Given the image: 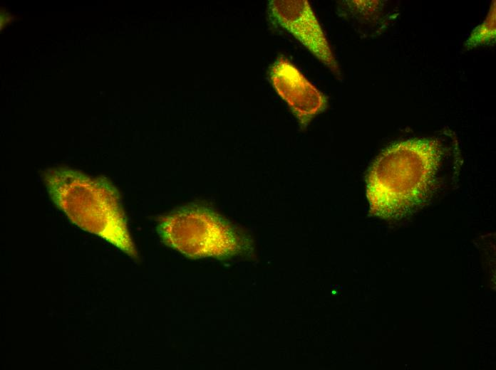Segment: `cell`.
<instances>
[{"label":"cell","instance_id":"cell-1","mask_svg":"<svg viewBox=\"0 0 496 370\" xmlns=\"http://www.w3.org/2000/svg\"><path fill=\"white\" fill-rule=\"evenodd\" d=\"M441 153L438 142L430 138L400 142L383 151L366 178L371 212L397 218L421 204L435 181Z\"/></svg>","mask_w":496,"mask_h":370},{"label":"cell","instance_id":"cell-2","mask_svg":"<svg viewBox=\"0 0 496 370\" xmlns=\"http://www.w3.org/2000/svg\"><path fill=\"white\" fill-rule=\"evenodd\" d=\"M43 181L54 204L73 223L138 258L118 191L109 181L66 167L46 170Z\"/></svg>","mask_w":496,"mask_h":370},{"label":"cell","instance_id":"cell-3","mask_svg":"<svg viewBox=\"0 0 496 370\" xmlns=\"http://www.w3.org/2000/svg\"><path fill=\"white\" fill-rule=\"evenodd\" d=\"M157 231L166 245L190 258L229 257L250 247L249 240L225 220L198 206L162 217Z\"/></svg>","mask_w":496,"mask_h":370},{"label":"cell","instance_id":"cell-4","mask_svg":"<svg viewBox=\"0 0 496 370\" xmlns=\"http://www.w3.org/2000/svg\"><path fill=\"white\" fill-rule=\"evenodd\" d=\"M271 21L293 35L337 76L339 64L310 4L306 0H272L268 4Z\"/></svg>","mask_w":496,"mask_h":370},{"label":"cell","instance_id":"cell-5","mask_svg":"<svg viewBox=\"0 0 496 370\" xmlns=\"http://www.w3.org/2000/svg\"><path fill=\"white\" fill-rule=\"evenodd\" d=\"M269 75L274 90L287 103L302 128L326 108L327 97L286 58L281 56L275 60Z\"/></svg>","mask_w":496,"mask_h":370},{"label":"cell","instance_id":"cell-6","mask_svg":"<svg viewBox=\"0 0 496 370\" xmlns=\"http://www.w3.org/2000/svg\"><path fill=\"white\" fill-rule=\"evenodd\" d=\"M495 6L492 4L488 15L485 21L476 27L467 40L465 47L468 49L481 45H487L495 42Z\"/></svg>","mask_w":496,"mask_h":370},{"label":"cell","instance_id":"cell-7","mask_svg":"<svg viewBox=\"0 0 496 370\" xmlns=\"http://www.w3.org/2000/svg\"><path fill=\"white\" fill-rule=\"evenodd\" d=\"M1 18L3 17V20H1V23H2V21H3V23L1 25V27L2 28V26H4L9 22L10 18H9V16L8 13H6V14L4 13L3 14L1 15Z\"/></svg>","mask_w":496,"mask_h":370}]
</instances>
